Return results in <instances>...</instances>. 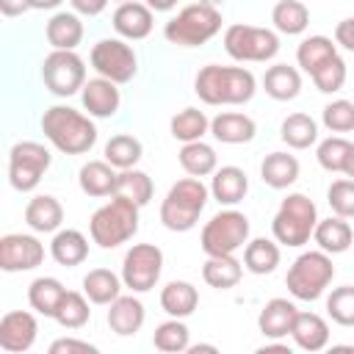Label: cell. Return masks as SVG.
<instances>
[{
  "instance_id": "obj_1",
  "label": "cell",
  "mask_w": 354,
  "mask_h": 354,
  "mask_svg": "<svg viewBox=\"0 0 354 354\" xmlns=\"http://www.w3.org/2000/svg\"><path fill=\"white\" fill-rule=\"evenodd\" d=\"M194 91L205 105H243L254 97L257 80L246 66L207 64L196 72Z\"/></svg>"
},
{
  "instance_id": "obj_2",
  "label": "cell",
  "mask_w": 354,
  "mask_h": 354,
  "mask_svg": "<svg viewBox=\"0 0 354 354\" xmlns=\"http://www.w3.org/2000/svg\"><path fill=\"white\" fill-rule=\"evenodd\" d=\"M41 133L64 155H83L97 144V124L91 116L69 105H50L41 113Z\"/></svg>"
},
{
  "instance_id": "obj_3",
  "label": "cell",
  "mask_w": 354,
  "mask_h": 354,
  "mask_svg": "<svg viewBox=\"0 0 354 354\" xmlns=\"http://www.w3.org/2000/svg\"><path fill=\"white\" fill-rule=\"evenodd\" d=\"M138 205L122 194H113L88 218V235L100 249H116L138 232Z\"/></svg>"
},
{
  "instance_id": "obj_4",
  "label": "cell",
  "mask_w": 354,
  "mask_h": 354,
  "mask_svg": "<svg viewBox=\"0 0 354 354\" xmlns=\"http://www.w3.org/2000/svg\"><path fill=\"white\" fill-rule=\"evenodd\" d=\"M207 199H210V188L202 183V177H191L188 174V177L177 180L166 191V196L160 202L163 227L171 230V232L194 230L199 216H202V210H205V205H207Z\"/></svg>"
},
{
  "instance_id": "obj_5",
  "label": "cell",
  "mask_w": 354,
  "mask_h": 354,
  "mask_svg": "<svg viewBox=\"0 0 354 354\" xmlns=\"http://www.w3.org/2000/svg\"><path fill=\"white\" fill-rule=\"evenodd\" d=\"M315 224H318L315 202L307 194H288L271 218V232L277 243L299 249L313 238Z\"/></svg>"
},
{
  "instance_id": "obj_6",
  "label": "cell",
  "mask_w": 354,
  "mask_h": 354,
  "mask_svg": "<svg viewBox=\"0 0 354 354\" xmlns=\"http://www.w3.org/2000/svg\"><path fill=\"white\" fill-rule=\"evenodd\" d=\"M335 279V266H332V254H326L324 249H310L301 252L285 277V285L290 290L293 299L299 301H315L326 293V288Z\"/></svg>"
},
{
  "instance_id": "obj_7",
  "label": "cell",
  "mask_w": 354,
  "mask_h": 354,
  "mask_svg": "<svg viewBox=\"0 0 354 354\" xmlns=\"http://www.w3.org/2000/svg\"><path fill=\"white\" fill-rule=\"evenodd\" d=\"M221 22L224 19H221V11L216 6L191 3V6L180 8L177 17H171L166 22L163 36L169 44H177V47H199L221 30Z\"/></svg>"
},
{
  "instance_id": "obj_8",
  "label": "cell",
  "mask_w": 354,
  "mask_h": 354,
  "mask_svg": "<svg viewBox=\"0 0 354 354\" xmlns=\"http://www.w3.org/2000/svg\"><path fill=\"white\" fill-rule=\"evenodd\" d=\"M224 50L241 64H266L279 53V36L271 28L235 22L224 30Z\"/></svg>"
},
{
  "instance_id": "obj_9",
  "label": "cell",
  "mask_w": 354,
  "mask_h": 354,
  "mask_svg": "<svg viewBox=\"0 0 354 354\" xmlns=\"http://www.w3.org/2000/svg\"><path fill=\"white\" fill-rule=\"evenodd\" d=\"M249 241V218L246 213L227 207L218 210L199 235V246L205 254H235Z\"/></svg>"
},
{
  "instance_id": "obj_10",
  "label": "cell",
  "mask_w": 354,
  "mask_h": 354,
  "mask_svg": "<svg viewBox=\"0 0 354 354\" xmlns=\"http://www.w3.org/2000/svg\"><path fill=\"white\" fill-rule=\"evenodd\" d=\"M50 163H53V155L44 144L17 141L8 152V183H11V188L19 191V194L33 191L41 183Z\"/></svg>"
},
{
  "instance_id": "obj_11",
  "label": "cell",
  "mask_w": 354,
  "mask_h": 354,
  "mask_svg": "<svg viewBox=\"0 0 354 354\" xmlns=\"http://www.w3.org/2000/svg\"><path fill=\"white\" fill-rule=\"evenodd\" d=\"M41 80L50 94L72 97L86 86V64L75 50H53L41 61Z\"/></svg>"
},
{
  "instance_id": "obj_12",
  "label": "cell",
  "mask_w": 354,
  "mask_h": 354,
  "mask_svg": "<svg viewBox=\"0 0 354 354\" xmlns=\"http://www.w3.org/2000/svg\"><path fill=\"white\" fill-rule=\"evenodd\" d=\"M163 274V252L155 243H133L122 260V282L133 293H147Z\"/></svg>"
},
{
  "instance_id": "obj_13",
  "label": "cell",
  "mask_w": 354,
  "mask_h": 354,
  "mask_svg": "<svg viewBox=\"0 0 354 354\" xmlns=\"http://www.w3.org/2000/svg\"><path fill=\"white\" fill-rule=\"evenodd\" d=\"M97 75L113 83H130L138 72V55L124 39H100L88 55Z\"/></svg>"
},
{
  "instance_id": "obj_14",
  "label": "cell",
  "mask_w": 354,
  "mask_h": 354,
  "mask_svg": "<svg viewBox=\"0 0 354 354\" xmlns=\"http://www.w3.org/2000/svg\"><path fill=\"white\" fill-rule=\"evenodd\" d=\"M44 260V243L36 235L25 232H8L0 238V268L14 271H33Z\"/></svg>"
},
{
  "instance_id": "obj_15",
  "label": "cell",
  "mask_w": 354,
  "mask_h": 354,
  "mask_svg": "<svg viewBox=\"0 0 354 354\" xmlns=\"http://www.w3.org/2000/svg\"><path fill=\"white\" fill-rule=\"evenodd\" d=\"M39 321L28 310H11L0 318V348L8 354H22L36 343Z\"/></svg>"
},
{
  "instance_id": "obj_16",
  "label": "cell",
  "mask_w": 354,
  "mask_h": 354,
  "mask_svg": "<svg viewBox=\"0 0 354 354\" xmlns=\"http://www.w3.org/2000/svg\"><path fill=\"white\" fill-rule=\"evenodd\" d=\"M80 102L83 108L88 111V116L94 119H111L119 105H122V94H119V83L97 75V77H88L86 86L80 88Z\"/></svg>"
},
{
  "instance_id": "obj_17",
  "label": "cell",
  "mask_w": 354,
  "mask_h": 354,
  "mask_svg": "<svg viewBox=\"0 0 354 354\" xmlns=\"http://www.w3.org/2000/svg\"><path fill=\"white\" fill-rule=\"evenodd\" d=\"M152 25H155V17L147 3H138V0L119 3V8L113 11V30L122 39H130V41L147 39L152 33Z\"/></svg>"
},
{
  "instance_id": "obj_18",
  "label": "cell",
  "mask_w": 354,
  "mask_h": 354,
  "mask_svg": "<svg viewBox=\"0 0 354 354\" xmlns=\"http://www.w3.org/2000/svg\"><path fill=\"white\" fill-rule=\"evenodd\" d=\"M77 185L86 196H113L119 194V169H113L105 158L102 160H88L77 171Z\"/></svg>"
},
{
  "instance_id": "obj_19",
  "label": "cell",
  "mask_w": 354,
  "mask_h": 354,
  "mask_svg": "<svg viewBox=\"0 0 354 354\" xmlns=\"http://www.w3.org/2000/svg\"><path fill=\"white\" fill-rule=\"evenodd\" d=\"M299 310L290 299H271L263 304L260 315H257V329L271 337V340H279V337H288L290 329H293V321H296Z\"/></svg>"
},
{
  "instance_id": "obj_20",
  "label": "cell",
  "mask_w": 354,
  "mask_h": 354,
  "mask_svg": "<svg viewBox=\"0 0 354 354\" xmlns=\"http://www.w3.org/2000/svg\"><path fill=\"white\" fill-rule=\"evenodd\" d=\"M257 133V124L252 116L241 111H221L210 119V136L221 144H249Z\"/></svg>"
},
{
  "instance_id": "obj_21",
  "label": "cell",
  "mask_w": 354,
  "mask_h": 354,
  "mask_svg": "<svg viewBox=\"0 0 354 354\" xmlns=\"http://www.w3.org/2000/svg\"><path fill=\"white\" fill-rule=\"evenodd\" d=\"M44 36L53 50H77V44L83 41L80 14L77 11H55L44 25Z\"/></svg>"
},
{
  "instance_id": "obj_22",
  "label": "cell",
  "mask_w": 354,
  "mask_h": 354,
  "mask_svg": "<svg viewBox=\"0 0 354 354\" xmlns=\"http://www.w3.org/2000/svg\"><path fill=\"white\" fill-rule=\"evenodd\" d=\"M249 191V177L241 166H221L213 171V180H210V196L218 202V205H238Z\"/></svg>"
},
{
  "instance_id": "obj_23",
  "label": "cell",
  "mask_w": 354,
  "mask_h": 354,
  "mask_svg": "<svg viewBox=\"0 0 354 354\" xmlns=\"http://www.w3.org/2000/svg\"><path fill=\"white\" fill-rule=\"evenodd\" d=\"M144 318H147L144 304H141V299H136V296H119V299H113V301L108 304V326H111V332H116L119 337L136 335V332L144 326Z\"/></svg>"
},
{
  "instance_id": "obj_24",
  "label": "cell",
  "mask_w": 354,
  "mask_h": 354,
  "mask_svg": "<svg viewBox=\"0 0 354 354\" xmlns=\"http://www.w3.org/2000/svg\"><path fill=\"white\" fill-rule=\"evenodd\" d=\"M313 241L318 243V249H324L326 254H343L348 252V246L354 243V230L348 224V218L343 216H329V218H318Z\"/></svg>"
},
{
  "instance_id": "obj_25",
  "label": "cell",
  "mask_w": 354,
  "mask_h": 354,
  "mask_svg": "<svg viewBox=\"0 0 354 354\" xmlns=\"http://www.w3.org/2000/svg\"><path fill=\"white\" fill-rule=\"evenodd\" d=\"M25 224L33 232H58L64 224V207L50 194H36L25 207Z\"/></svg>"
},
{
  "instance_id": "obj_26",
  "label": "cell",
  "mask_w": 354,
  "mask_h": 354,
  "mask_svg": "<svg viewBox=\"0 0 354 354\" xmlns=\"http://www.w3.org/2000/svg\"><path fill=\"white\" fill-rule=\"evenodd\" d=\"M50 254H53V260L58 266L75 268V266H80L88 257V238L80 230H72V227L58 230V232H53Z\"/></svg>"
},
{
  "instance_id": "obj_27",
  "label": "cell",
  "mask_w": 354,
  "mask_h": 354,
  "mask_svg": "<svg viewBox=\"0 0 354 354\" xmlns=\"http://www.w3.org/2000/svg\"><path fill=\"white\" fill-rule=\"evenodd\" d=\"M299 171H301V166H299L296 155H288V152H271L260 163V180L274 191L290 188L299 180Z\"/></svg>"
},
{
  "instance_id": "obj_28",
  "label": "cell",
  "mask_w": 354,
  "mask_h": 354,
  "mask_svg": "<svg viewBox=\"0 0 354 354\" xmlns=\"http://www.w3.org/2000/svg\"><path fill=\"white\" fill-rule=\"evenodd\" d=\"M290 337L301 351H321L329 346V324L318 313H299Z\"/></svg>"
},
{
  "instance_id": "obj_29",
  "label": "cell",
  "mask_w": 354,
  "mask_h": 354,
  "mask_svg": "<svg viewBox=\"0 0 354 354\" xmlns=\"http://www.w3.org/2000/svg\"><path fill=\"white\" fill-rule=\"evenodd\" d=\"M263 88L277 102L296 100L299 91H301V72L296 66H290V64H274L263 75Z\"/></svg>"
},
{
  "instance_id": "obj_30",
  "label": "cell",
  "mask_w": 354,
  "mask_h": 354,
  "mask_svg": "<svg viewBox=\"0 0 354 354\" xmlns=\"http://www.w3.org/2000/svg\"><path fill=\"white\" fill-rule=\"evenodd\" d=\"M243 263L235 254H207L202 266V279L216 290H230L241 282Z\"/></svg>"
},
{
  "instance_id": "obj_31",
  "label": "cell",
  "mask_w": 354,
  "mask_h": 354,
  "mask_svg": "<svg viewBox=\"0 0 354 354\" xmlns=\"http://www.w3.org/2000/svg\"><path fill=\"white\" fill-rule=\"evenodd\" d=\"M160 307L171 318H188L199 307V290L185 279H171L160 290Z\"/></svg>"
},
{
  "instance_id": "obj_32",
  "label": "cell",
  "mask_w": 354,
  "mask_h": 354,
  "mask_svg": "<svg viewBox=\"0 0 354 354\" xmlns=\"http://www.w3.org/2000/svg\"><path fill=\"white\" fill-rule=\"evenodd\" d=\"M64 296H66V288L55 277H36L28 285V304L39 315H44V318H53L55 315V310H58V304H61Z\"/></svg>"
},
{
  "instance_id": "obj_33",
  "label": "cell",
  "mask_w": 354,
  "mask_h": 354,
  "mask_svg": "<svg viewBox=\"0 0 354 354\" xmlns=\"http://www.w3.org/2000/svg\"><path fill=\"white\" fill-rule=\"evenodd\" d=\"M177 160H180L183 171L191 174V177H207V174H213V171L218 169V155H216V149H213L210 144H205L202 138L183 144L180 152H177Z\"/></svg>"
},
{
  "instance_id": "obj_34",
  "label": "cell",
  "mask_w": 354,
  "mask_h": 354,
  "mask_svg": "<svg viewBox=\"0 0 354 354\" xmlns=\"http://www.w3.org/2000/svg\"><path fill=\"white\" fill-rule=\"evenodd\" d=\"M279 257H282L279 254V243L271 241V238H252L243 246V268L257 274V277L271 274L279 266Z\"/></svg>"
},
{
  "instance_id": "obj_35",
  "label": "cell",
  "mask_w": 354,
  "mask_h": 354,
  "mask_svg": "<svg viewBox=\"0 0 354 354\" xmlns=\"http://www.w3.org/2000/svg\"><path fill=\"white\" fill-rule=\"evenodd\" d=\"M122 277L113 274L111 268H91L83 277V293L88 296L91 304H111L113 299L122 296Z\"/></svg>"
},
{
  "instance_id": "obj_36",
  "label": "cell",
  "mask_w": 354,
  "mask_h": 354,
  "mask_svg": "<svg viewBox=\"0 0 354 354\" xmlns=\"http://www.w3.org/2000/svg\"><path fill=\"white\" fill-rule=\"evenodd\" d=\"M279 138L290 149H310L318 141V122L310 113H290L282 119Z\"/></svg>"
},
{
  "instance_id": "obj_37",
  "label": "cell",
  "mask_w": 354,
  "mask_h": 354,
  "mask_svg": "<svg viewBox=\"0 0 354 354\" xmlns=\"http://www.w3.org/2000/svg\"><path fill=\"white\" fill-rule=\"evenodd\" d=\"M271 22L285 36H299L310 25V8L301 0H279L271 8Z\"/></svg>"
},
{
  "instance_id": "obj_38",
  "label": "cell",
  "mask_w": 354,
  "mask_h": 354,
  "mask_svg": "<svg viewBox=\"0 0 354 354\" xmlns=\"http://www.w3.org/2000/svg\"><path fill=\"white\" fill-rule=\"evenodd\" d=\"M102 155H105V160H108L113 169L124 171V169H133V166L141 160L144 144H141L136 136H130V133H119V136H111V138H108Z\"/></svg>"
},
{
  "instance_id": "obj_39",
  "label": "cell",
  "mask_w": 354,
  "mask_h": 354,
  "mask_svg": "<svg viewBox=\"0 0 354 354\" xmlns=\"http://www.w3.org/2000/svg\"><path fill=\"white\" fill-rule=\"evenodd\" d=\"M332 55H337V41H332L329 36H307L301 39L299 50H296V64L301 66V72L313 75L321 64H326Z\"/></svg>"
},
{
  "instance_id": "obj_40",
  "label": "cell",
  "mask_w": 354,
  "mask_h": 354,
  "mask_svg": "<svg viewBox=\"0 0 354 354\" xmlns=\"http://www.w3.org/2000/svg\"><path fill=\"white\" fill-rule=\"evenodd\" d=\"M169 130H171V138L183 141V144L199 141V138H205V133H210V119L199 108H183L171 116Z\"/></svg>"
},
{
  "instance_id": "obj_41",
  "label": "cell",
  "mask_w": 354,
  "mask_h": 354,
  "mask_svg": "<svg viewBox=\"0 0 354 354\" xmlns=\"http://www.w3.org/2000/svg\"><path fill=\"white\" fill-rule=\"evenodd\" d=\"M152 346L158 351H166V354H180V351H188L191 346V332L188 326L183 324V318H169L163 324L155 326L152 332Z\"/></svg>"
},
{
  "instance_id": "obj_42",
  "label": "cell",
  "mask_w": 354,
  "mask_h": 354,
  "mask_svg": "<svg viewBox=\"0 0 354 354\" xmlns=\"http://www.w3.org/2000/svg\"><path fill=\"white\" fill-rule=\"evenodd\" d=\"M88 296L86 293H77V290H66V296L61 299L58 310H55V321L64 326V329H80L88 324L91 318V307H88Z\"/></svg>"
},
{
  "instance_id": "obj_43",
  "label": "cell",
  "mask_w": 354,
  "mask_h": 354,
  "mask_svg": "<svg viewBox=\"0 0 354 354\" xmlns=\"http://www.w3.org/2000/svg\"><path fill=\"white\" fill-rule=\"evenodd\" d=\"M119 194L127 196V199H133L138 207H144V205H149V199L155 194L152 177L147 171L136 169V166L133 169H124V171H119Z\"/></svg>"
},
{
  "instance_id": "obj_44",
  "label": "cell",
  "mask_w": 354,
  "mask_h": 354,
  "mask_svg": "<svg viewBox=\"0 0 354 354\" xmlns=\"http://www.w3.org/2000/svg\"><path fill=\"white\" fill-rule=\"evenodd\" d=\"M313 83L321 94H335L346 86V77H348V69H346V61L340 55H332L326 64H321L313 75Z\"/></svg>"
},
{
  "instance_id": "obj_45",
  "label": "cell",
  "mask_w": 354,
  "mask_h": 354,
  "mask_svg": "<svg viewBox=\"0 0 354 354\" xmlns=\"http://www.w3.org/2000/svg\"><path fill=\"white\" fill-rule=\"evenodd\" d=\"M348 149H351V141H348V138H343V136H329V138H324V141L318 144L315 158H318L321 169L337 174V171H343V163H346Z\"/></svg>"
},
{
  "instance_id": "obj_46",
  "label": "cell",
  "mask_w": 354,
  "mask_h": 354,
  "mask_svg": "<svg viewBox=\"0 0 354 354\" xmlns=\"http://www.w3.org/2000/svg\"><path fill=\"white\" fill-rule=\"evenodd\" d=\"M326 313L340 326H354V285L332 288L326 296Z\"/></svg>"
},
{
  "instance_id": "obj_47",
  "label": "cell",
  "mask_w": 354,
  "mask_h": 354,
  "mask_svg": "<svg viewBox=\"0 0 354 354\" xmlns=\"http://www.w3.org/2000/svg\"><path fill=\"white\" fill-rule=\"evenodd\" d=\"M321 122L329 133H351L354 130V102L351 100H332L324 105Z\"/></svg>"
},
{
  "instance_id": "obj_48",
  "label": "cell",
  "mask_w": 354,
  "mask_h": 354,
  "mask_svg": "<svg viewBox=\"0 0 354 354\" xmlns=\"http://www.w3.org/2000/svg\"><path fill=\"white\" fill-rule=\"evenodd\" d=\"M326 202H329V207H332L335 216L354 218V180L351 177L335 180L326 188Z\"/></svg>"
},
{
  "instance_id": "obj_49",
  "label": "cell",
  "mask_w": 354,
  "mask_h": 354,
  "mask_svg": "<svg viewBox=\"0 0 354 354\" xmlns=\"http://www.w3.org/2000/svg\"><path fill=\"white\" fill-rule=\"evenodd\" d=\"M50 354H97V346L77 337H58L50 343Z\"/></svg>"
},
{
  "instance_id": "obj_50",
  "label": "cell",
  "mask_w": 354,
  "mask_h": 354,
  "mask_svg": "<svg viewBox=\"0 0 354 354\" xmlns=\"http://www.w3.org/2000/svg\"><path fill=\"white\" fill-rule=\"evenodd\" d=\"M335 41H337V47L354 53V17H346L335 25Z\"/></svg>"
},
{
  "instance_id": "obj_51",
  "label": "cell",
  "mask_w": 354,
  "mask_h": 354,
  "mask_svg": "<svg viewBox=\"0 0 354 354\" xmlns=\"http://www.w3.org/2000/svg\"><path fill=\"white\" fill-rule=\"evenodd\" d=\"M69 3H72V11H77L80 17H97L108 6V0H69Z\"/></svg>"
},
{
  "instance_id": "obj_52",
  "label": "cell",
  "mask_w": 354,
  "mask_h": 354,
  "mask_svg": "<svg viewBox=\"0 0 354 354\" xmlns=\"http://www.w3.org/2000/svg\"><path fill=\"white\" fill-rule=\"evenodd\" d=\"M30 8V0H0V11L3 17H19Z\"/></svg>"
},
{
  "instance_id": "obj_53",
  "label": "cell",
  "mask_w": 354,
  "mask_h": 354,
  "mask_svg": "<svg viewBox=\"0 0 354 354\" xmlns=\"http://www.w3.org/2000/svg\"><path fill=\"white\" fill-rule=\"evenodd\" d=\"M144 3H147L152 11H171L180 0H144Z\"/></svg>"
},
{
  "instance_id": "obj_54",
  "label": "cell",
  "mask_w": 354,
  "mask_h": 354,
  "mask_svg": "<svg viewBox=\"0 0 354 354\" xmlns=\"http://www.w3.org/2000/svg\"><path fill=\"white\" fill-rule=\"evenodd\" d=\"M64 0H30V8H36V11H53V8H58Z\"/></svg>"
},
{
  "instance_id": "obj_55",
  "label": "cell",
  "mask_w": 354,
  "mask_h": 354,
  "mask_svg": "<svg viewBox=\"0 0 354 354\" xmlns=\"http://www.w3.org/2000/svg\"><path fill=\"white\" fill-rule=\"evenodd\" d=\"M340 174H346V177L354 180V144H351V149H348V155H346V163H343V171H340Z\"/></svg>"
},
{
  "instance_id": "obj_56",
  "label": "cell",
  "mask_w": 354,
  "mask_h": 354,
  "mask_svg": "<svg viewBox=\"0 0 354 354\" xmlns=\"http://www.w3.org/2000/svg\"><path fill=\"white\" fill-rule=\"evenodd\" d=\"M257 351H260V354H268V351H282V354H290V348H288V346H282V343H266V346H260Z\"/></svg>"
},
{
  "instance_id": "obj_57",
  "label": "cell",
  "mask_w": 354,
  "mask_h": 354,
  "mask_svg": "<svg viewBox=\"0 0 354 354\" xmlns=\"http://www.w3.org/2000/svg\"><path fill=\"white\" fill-rule=\"evenodd\" d=\"M188 351H191V354H199V351H210V354H216L218 346H213V343H199V346H188Z\"/></svg>"
},
{
  "instance_id": "obj_58",
  "label": "cell",
  "mask_w": 354,
  "mask_h": 354,
  "mask_svg": "<svg viewBox=\"0 0 354 354\" xmlns=\"http://www.w3.org/2000/svg\"><path fill=\"white\" fill-rule=\"evenodd\" d=\"M199 3H207V6H216V8H218L224 0H199Z\"/></svg>"
},
{
  "instance_id": "obj_59",
  "label": "cell",
  "mask_w": 354,
  "mask_h": 354,
  "mask_svg": "<svg viewBox=\"0 0 354 354\" xmlns=\"http://www.w3.org/2000/svg\"><path fill=\"white\" fill-rule=\"evenodd\" d=\"M116 3H133V0H116Z\"/></svg>"
}]
</instances>
